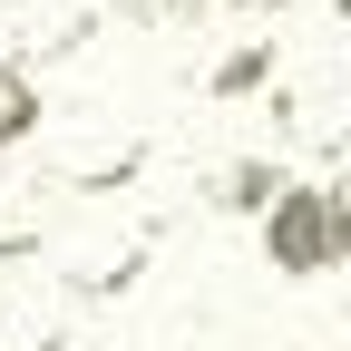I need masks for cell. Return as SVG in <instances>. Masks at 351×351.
I'll use <instances>...</instances> for the list:
<instances>
[{"mask_svg": "<svg viewBox=\"0 0 351 351\" xmlns=\"http://www.w3.org/2000/svg\"><path fill=\"white\" fill-rule=\"evenodd\" d=\"M293 351H341V341H332V332H313V341H293Z\"/></svg>", "mask_w": 351, "mask_h": 351, "instance_id": "ba28073f", "label": "cell"}, {"mask_svg": "<svg viewBox=\"0 0 351 351\" xmlns=\"http://www.w3.org/2000/svg\"><path fill=\"white\" fill-rule=\"evenodd\" d=\"M283 186V156H234V166H215V215H263Z\"/></svg>", "mask_w": 351, "mask_h": 351, "instance_id": "8992f818", "label": "cell"}, {"mask_svg": "<svg viewBox=\"0 0 351 351\" xmlns=\"http://www.w3.org/2000/svg\"><path fill=\"white\" fill-rule=\"evenodd\" d=\"M137 263H147V234L137 225H78L49 254V274L69 283V302H117L127 283H137Z\"/></svg>", "mask_w": 351, "mask_h": 351, "instance_id": "3957f363", "label": "cell"}, {"mask_svg": "<svg viewBox=\"0 0 351 351\" xmlns=\"http://www.w3.org/2000/svg\"><path fill=\"white\" fill-rule=\"evenodd\" d=\"M254 225H263V263H274L283 283H313V274H332L351 254V195L332 176H283Z\"/></svg>", "mask_w": 351, "mask_h": 351, "instance_id": "6da1fadb", "label": "cell"}, {"mask_svg": "<svg viewBox=\"0 0 351 351\" xmlns=\"http://www.w3.org/2000/svg\"><path fill=\"white\" fill-rule=\"evenodd\" d=\"M20 137H39V69L0 49V147H20Z\"/></svg>", "mask_w": 351, "mask_h": 351, "instance_id": "52a82bcc", "label": "cell"}, {"mask_svg": "<svg viewBox=\"0 0 351 351\" xmlns=\"http://www.w3.org/2000/svg\"><path fill=\"white\" fill-rule=\"evenodd\" d=\"M137 166H147V137H59L49 147V176L69 195H117Z\"/></svg>", "mask_w": 351, "mask_h": 351, "instance_id": "277c9868", "label": "cell"}, {"mask_svg": "<svg viewBox=\"0 0 351 351\" xmlns=\"http://www.w3.org/2000/svg\"><path fill=\"white\" fill-rule=\"evenodd\" d=\"M0 351H78V302L39 254L0 263Z\"/></svg>", "mask_w": 351, "mask_h": 351, "instance_id": "7a4b0ae2", "label": "cell"}, {"mask_svg": "<svg viewBox=\"0 0 351 351\" xmlns=\"http://www.w3.org/2000/svg\"><path fill=\"white\" fill-rule=\"evenodd\" d=\"M283 78V39H234L225 59L205 69V98H254V88Z\"/></svg>", "mask_w": 351, "mask_h": 351, "instance_id": "5b68a950", "label": "cell"}]
</instances>
